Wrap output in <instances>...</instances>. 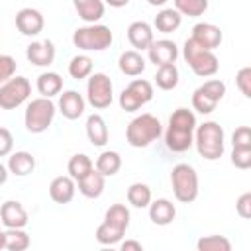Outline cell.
<instances>
[{
    "label": "cell",
    "mask_w": 251,
    "mask_h": 251,
    "mask_svg": "<svg viewBox=\"0 0 251 251\" xmlns=\"http://www.w3.org/2000/svg\"><path fill=\"white\" fill-rule=\"evenodd\" d=\"M104 4H108L112 8H124L129 4V0H104Z\"/></svg>",
    "instance_id": "cell-45"
},
{
    "label": "cell",
    "mask_w": 251,
    "mask_h": 251,
    "mask_svg": "<svg viewBox=\"0 0 251 251\" xmlns=\"http://www.w3.org/2000/svg\"><path fill=\"white\" fill-rule=\"evenodd\" d=\"M8 175H10V171H8V167L0 163V186H2V184H4L6 180H8Z\"/></svg>",
    "instance_id": "cell-46"
},
{
    "label": "cell",
    "mask_w": 251,
    "mask_h": 251,
    "mask_svg": "<svg viewBox=\"0 0 251 251\" xmlns=\"http://www.w3.org/2000/svg\"><path fill=\"white\" fill-rule=\"evenodd\" d=\"M0 249H4V231L0 229Z\"/></svg>",
    "instance_id": "cell-48"
},
{
    "label": "cell",
    "mask_w": 251,
    "mask_h": 251,
    "mask_svg": "<svg viewBox=\"0 0 251 251\" xmlns=\"http://www.w3.org/2000/svg\"><path fill=\"white\" fill-rule=\"evenodd\" d=\"M231 143L233 147H251V127L239 126L231 135Z\"/></svg>",
    "instance_id": "cell-41"
},
{
    "label": "cell",
    "mask_w": 251,
    "mask_h": 251,
    "mask_svg": "<svg viewBox=\"0 0 251 251\" xmlns=\"http://www.w3.org/2000/svg\"><path fill=\"white\" fill-rule=\"evenodd\" d=\"M35 169V157L27 151H16L10 153L8 159V171L16 176H25Z\"/></svg>",
    "instance_id": "cell-25"
},
{
    "label": "cell",
    "mask_w": 251,
    "mask_h": 251,
    "mask_svg": "<svg viewBox=\"0 0 251 251\" xmlns=\"http://www.w3.org/2000/svg\"><path fill=\"white\" fill-rule=\"evenodd\" d=\"M190 39L196 41L200 47L214 51V49L220 47L224 35H222V29H220L218 25L208 24V22H200V24H196V25L192 27V35H190Z\"/></svg>",
    "instance_id": "cell-14"
},
{
    "label": "cell",
    "mask_w": 251,
    "mask_h": 251,
    "mask_svg": "<svg viewBox=\"0 0 251 251\" xmlns=\"http://www.w3.org/2000/svg\"><path fill=\"white\" fill-rule=\"evenodd\" d=\"M127 202L133 208H147L151 202V188L143 182H133L127 188Z\"/></svg>",
    "instance_id": "cell-32"
},
{
    "label": "cell",
    "mask_w": 251,
    "mask_h": 251,
    "mask_svg": "<svg viewBox=\"0 0 251 251\" xmlns=\"http://www.w3.org/2000/svg\"><path fill=\"white\" fill-rule=\"evenodd\" d=\"M43 25H45L43 14L35 8H22L16 14V27L22 35H27V37L39 35L43 31Z\"/></svg>",
    "instance_id": "cell-12"
},
{
    "label": "cell",
    "mask_w": 251,
    "mask_h": 251,
    "mask_svg": "<svg viewBox=\"0 0 251 251\" xmlns=\"http://www.w3.org/2000/svg\"><path fill=\"white\" fill-rule=\"evenodd\" d=\"M118 67H120V71H122L124 75H127V76H137V75H141V73L145 71V59H143L141 53L135 51V49L124 51V53L120 55V59H118Z\"/></svg>",
    "instance_id": "cell-24"
},
{
    "label": "cell",
    "mask_w": 251,
    "mask_h": 251,
    "mask_svg": "<svg viewBox=\"0 0 251 251\" xmlns=\"http://www.w3.org/2000/svg\"><path fill=\"white\" fill-rule=\"evenodd\" d=\"M226 94V84L220 78H210L192 92V108L198 114H212Z\"/></svg>",
    "instance_id": "cell-8"
},
{
    "label": "cell",
    "mask_w": 251,
    "mask_h": 251,
    "mask_svg": "<svg viewBox=\"0 0 251 251\" xmlns=\"http://www.w3.org/2000/svg\"><path fill=\"white\" fill-rule=\"evenodd\" d=\"M31 94V84L25 76H12L0 84V108L14 110L22 106Z\"/></svg>",
    "instance_id": "cell-11"
},
{
    "label": "cell",
    "mask_w": 251,
    "mask_h": 251,
    "mask_svg": "<svg viewBox=\"0 0 251 251\" xmlns=\"http://www.w3.org/2000/svg\"><path fill=\"white\" fill-rule=\"evenodd\" d=\"M235 84L245 98H251V67H241L235 75Z\"/></svg>",
    "instance_id": "cell-38"
},
{
    "label": "cell",
    "mask_w": 251,
    "mask_h": 251,
    "mask_svg": "<svg viewBox=\"0 0 251 251\" xmlns=\"http://www.w3.org/2000/svg\"><path fill=\"white\" fill-rule=\"evenodd\" d=\"M127 39L131 43V47H135V51H147V47L153 43L155 35H153V27L147 22H131L127 27Z\"/></svg>",
    "instance_id": "cell-18"
},
{
    "label": "cell",
    "mask_w": 251,
    "mask_h": 251,
    "mask_svg": "<svg viewBox=\"0 0 251 251\" xmlns=\"http://www.w3.org/2000/svg\"><path fill=\"white\" fill-rule=\"evenodd\" d=\"M14 149V135L10 129L6 127H0V157H6L10 155Z\"/></svg>",
    "instance_id": "cell-43"
},
{
    "label": "cell",
    "mask_w": 251,
    "mask_h": 251,
    "mask_svg": "<svg viewBox=\"0 0 251 251\" xmlns=\"http://www.w3.org/2000/svg\"><path fill=\"white\" fill-rule=\"evenodd\" d=\"M178 69L175 63H169V65H161L155 73V84L161 88V90H173L176 84H178Z\"/></svg>",
    "instance_id": "cell-30"
},
{
    "label": "cell",
    "mask_w": 251,
    "mask_h": 251,
    "mask_svg": "<svg viewBox=\"0 0 251 251\" xmlns=\"http://www.w3.org/2000/svg\"><path fill=\"white\" fill-rule=\"evenodd\" d=\"M69 75L75 80L88 78L92 75V59L88 55H75L69 63Z\"/></svg>",
    "instance_id": "cell-33"
},
{
    "label": "cell",
    "mask_w": 251,
    "mask_h": 251,
    "mask_svg": "<svg viewBox=\"0 0 251 251\" xmlns=\"http://www.w3.org/2000/svg\"><path fill=\"white\" fill-rule=\"evenodd\" d=\"M175 2V10L180 16H188V18H198L208 10V0H173Z\"/></svg>",
    "instance_id": "cell-36"
},
{
    "label": "cell",
    "mask_w": 251,
    "mask_h": 251,
    "mask_svg": "<svg viewBox=\"0 0 251 251\" xmlns=\"http://www.w3.org/2000/svg\"><path fill=\"white\" fill-rule=\"evenodd\" d=\"M0 222L6 227H25L27 212L18 200H6L0 208Z\"/></svg>",
    "instance_id": "cell-17"
},
{
    "label": "cell",
    "mask_w": 251,
    "mask_h": 251,
    "mask_svg": "<svg viewBox=\"0 0 251 251\" xmlns=\"http://www.w3.org/2000/svg\"><path fill=\"white\" fill-rule=\"evenodd\" d=\"M231 163L237 169H249L251 167V147H233L231 151Z\"/></svg>",
    "instance_id": "cell-39"
},
{
    "label": "cell",
    "mask_w": 251,
    "mask_h": 251,
    "mask_svg": "<svg viewBox=\"0 0 251 251\" xmlns=\"http://www.w3.org/2000/svg\"><path fill=\"white\" fill-rule=\"evenodd\" d=\"M149 220L157 226H169L175 216H176V210H175V204L167 198H157V200H151L149 202Z\"/></svg>",
    "instance_id": "cell-20"
},
{
    "label": "cell",
    "mask_w": 251,
    "mask_h": 251,
    "mask_svg": "<svg viewBox=\"0 0 251 251\" xmlns=\"http://www.w3.org/2000/svg\"><path fill=\"white\" fill-rule=\"evenodd\" d=\"M120 249H122V251H141L143 245H141L139 241H135V239H127V241H124V243L120 245Z\"/></svg>",
    "instance_id": "cell-44"
},
{
    "label": "cell",
    "mask_w": 251,
    "mask_h": 251,
    "mask_svg": "<svg viewBox=\"0 0 251 251\" xmlns=\"http://www.w3.org/2000/svg\"><path fill=\"white\" fill-rule=\"evenodd\" d=\"M76 182H78L80 194L86 196V198H98L104 192V188H106V176L102 173H98L96 169H92L88 175H84Z\"/></svg>",
    "instance_id": "cell-22"
},
{
    "label": "cell",
    "mask_w": 251,
    "mask_h": 251,
    "mask_svg": "<svg viewBox=\"0 0 251 251\" xmlns=\"http://www.w3.org/2000/svg\"><path fill=\"white\" fill-rule=\"evenodd\" d=\"M92 169H94V163H92V159H90L88 155H84V153L73 155V157L69 159V163H67V173H69V176H71L75 182L80 180L84 175H88Z\"/></svg>",
    "instance_id": "cell-29"
},
{
    "label": "cell",
    "mask_w": 251,
    "mask_h": 251,
    "mask_svg": "<svg viewBox=\"0 0 251 251\" xmlns=\"http://www.w3.org/2000/svg\"><path fill=\"white\" fill-rule=\"evenodd\" d=\"M84 106H86V100L76 90H65L59 96V112L67 120H78L84 114Z\"/></svg>",
    "instance_id": "cell-16"
},
{
    "label": "cell",
    "mask_w": 251,
    "mask_h": 251,
    "mask_svg": "<svg viewBox=\"0 0 251 251\" xmlns=\"http://www.w3.org/2000/svg\"><path fill=\"white\" fill-rule=\"evenodd\" d=\"M86 137L92 145L96 147H104L108 143V137H110V131H108V126H106V120L100 116V114H90L86 118Z\"/></svg>",
    "instance_id": "cell-21"
},
{
    "label": "cell",
    "mask_w": 251,
    "mask_h": 251,
    "mask_svg": "<svg viewBox=\"0 0 251 251\" xmlns=\"http://www.w3.org/2000/svg\"><path fill=\"white\" fill-rule=\"evenodd\" d=\"M155 27H157V31H161V33H173V31H176L178 27H180V24H182V16L175 10V8H163L157 16H155Z\"/></svg>",
    "instance_id": "cell-27"
},
{
    "label": "cell",
    "mask_w": 251,
    "mask_h": 251,
    "mask_svg": "<svg viewBox=\"0 0 251 251\" xmlns=\"http://www.w3.org/2000/svg\"><path fill=\"white\" fill-rule=\"evenodd\" d=\"M153 100V84L145 78H135L131 80L120 94L118 102H120V108L126 110V112H135L139 110L141 106H145L147 102Z\"/></svg>",
    "instance_id": "cell-9"
},
{
    "label": "cell",
    "mask_w": 251,
    "mask_h": 251,
    "mask_svg": "<svg viewBox=\"0 0 251 251\" xmlns=\"http://www.w3.org/2000/svg\"><path fill=\"white\" fill-rule=\"evenodd\" d=\"M55 112H57V108L51 102V98H45V96L33 98L27 104L25 114H24L25 129L29 133H43V131H47V127L53 124Z\"/></svg>",
    "instance_id": "cell-7"
},
{
    "label": "cell",
    "mask_w": 251,
    "mask_h": 251,
    "mask_svg": "<svg viewBox=\"0 0 251 251\" xmlns=\"http://www.w3.org/2000/svg\"><path fill=\"white\" fill-rule=\"evenodd\" d=\"M198 251H231V241L226 235H206L196 241Z\"/></svg>",
    "instance_id": "cell-37"
},
{
    "label": "cell",
    "mask_w": 251,
    "mask_h": 251,
    "mask_svg": "<svg viewBox=\"0 0 251 251\" xmlns=\"http://www.w3.org/2000/svg\"><path fill=\"white\" fill-rule=\"evenodd\" d=\"M194 145L206 161H218L224 155V129L218 122H204L194 129Z\"/></svg>",
    "instance_id": "cell-2"
},
{
    "label": "cell",
    "mask_w": 251,
    "mask_h": 251,
    "mask_svg": "<svg viewBox=\"0 0 251 251\" xmlns=\"http://www.w3.org/2000/svg\"><path fill=\"white\" fill-rule=\"evenodd\" d=\"M63 90V78L59 73L47 71L37 76V92L45 98H53Z\"/></svg>",
    "instance_id": "cell-26"
},
{
    "label": "cell",
    "mask_w": 251,
    "mask_h": 251,
    "mask_svg": "<svg viewBox=\"0 0 251 251\" xmlns=\"http://www.w3.org/2000/svg\"><path fill=\"white\" fill-rule=\"evenodd\" d=\"M182 55H184V61L188 63V67L192 69V73H194L196 76L208 78V76L216 75L218 69H220V61H218L216 53L210 51V49L200 47V45H198L196 41H192L190 37L184 41Z\"/></svg>",
    "instance_id": "cell-4"
},
{
    "label": "cell",
    "mask_w": 251,
    "mask_h": 251,
    "mask_svg": "<svg viewBox=\"0 0 251 251\" xmlns=\"http://www.w3.org/2000/svg\"><path fill=\"white\" fill-rule=\"evenodd\" d=\"M163 135V126L153 114L135 116L126 129V139L131 147H147Z\"/></svg>",
    "instance_id": "cell-3"
},
{
    "label": "cell",
    "mask_w": 251,
    "mask_h": 251,
    "mask_svg": "<svg viewBox=\"0 0 251 251\" xmlns=\"http://www.w3.org/2000/svg\"><path fill=\"white\" fill-rule=\"evenodd\" d=\"M122 167V157L118 151H102L94 163V169L104 176H114Z\"/></svg>",
    "instance_id": "cell-28"
},
{
    "label": "cell",
    "mask_w": 251,
    "mask_h": 251,
    "mask_svg": "<svg viewBox=\"0 0 251 251\" xmlns=\"http://www.w3.org/2000/svg\"><path fill=\"white\" fill-rule=\"evenodd\" d=\"M112 41H114L112 29L102 24H88L84 27L75 29L73 33L75 47L82 51H104L112 45Z\"/></svg>",
    "instance_id": "cell-6"
},
{
    "label": "cell",
    "mask_w": 251,
    "mask_h": 251,
    "mask_svg": "<svg viewBox=\"0 0 251 251\" xmlns=\"http://www.w3.org/2000/svg\"><path fill=\"white\" fill-rule=\"evenodd\" d=\"M124 229H120V227H116V226H112V224H108V222H102L98 227H96V241L98 243H102V245H114V243H118V241H122V237H124Z\"/></svg>",
    "instance_id": "cell-35"
},
{
    "label": "cell",
    "mask_w": 251,
    "mask_h": 251,
    "mask_svg": "<svg viewBox=\"0 0 251 251\" xmlns=\"http://www.w3.org/2000/svg\"><path fill=\"white\" fill-rule=\"evenodd\" d=\"M171 186L173 194L178 202L190 204L198 196V175L192 165L188 163H178L171 171Z\"/></svg>",
    "instance_id": "cell-5"
},
{
    "label": "cell",
    "mask_w": 251,
    "mask_h": 251,
    "mask_svg": "<svg viewBox=\"0 0 251 251\" xmlns=\"http://www.w3.org/2000/svg\"><path fill=\"white\" fill-rule=\"evenodd\" d=\"M169 0H147V4L149 6H165Z\"/></svg>",
    "instance_id": "cell-47"
},
{
    "label": "cell",
    "mask_w": 251,
    "mask_h": 251,
    "mask_svg": "<svg viewBox=\"0 0 251 251\" xmlns=\"http://www.w3.org/2000/svg\"><path fill=\"white\" fill-rule=\"evenodd\" d=\"M29 243H31V239L24 231V227H8V231H4V249L24 251L29 247Z\"/></svg>",
    "instance_id": "cell-31"
},
{
    "label": "cell",
    "mask_w": 251,
    "mask_h": 251,
    "mask_svg": "<svg viewBox=\"0 0 251 251\" xmlns=\"http://www.w3.org/2000/svg\"><path fill=\"white\" fill-rule=\"evenodd\" d=\"M86 100L94 110H104L114 100V86L108 75L94 73L88 76L86 82Z\"/></svg>",
    "instance_id": "cell-10"
},
{
    "label": "cell",
    "mask_w": 251,
    "mask_h": 251,
    "mask_svg": "<svg viewBox=\"0 0 251 251\" xmlns=\"http://www.w3.org/2000/svg\"><path fill=\"white\" fill-rule=\"evenodd\" d=\"M73 6L86 24H96L106 12L104 0H73Z\"/></svg>",
    "instance_id": "cell-23"
},
{
    "label": "cell",
    "mask_w": 251,
    "mask_h": 251,
    "mask_svg": "<svg viewBox=\"0 0 251 251\" xmlns=\"http://www.w3.org/2000/svg\"><path fill=\"white\" fill-rule=\"evenodd\" d=\"M104 222H108V224H112V226H116V227L126 231L129 227V210L124 204H112L106 210Z\"/></svg>",
    "instance_id": "cell-34"
},
{
    "label": "cell",
    "mask_w": 251,
    "mask_h": 251,
    "mask_svg": "<svg viewBox=\"0 0 251 251\" xmlns=\"http://www.w3.org/2000/svg\"><path fill=\"white\" fill-rule=\"evenodd\" d=\"M147 57L155 67L175 63L178 57V47L171 39H153V43L147 47Z\"/></svg>",
    "instance_id": "cell-13"
},
{
    "label": "cell",
    "mask_w": 251,
    "mask_h": 251,
    "mask_svg": "<svg viewBox=\"0 0 251 251\" xmlns=\"http://www.w3.org/2000/svg\"><path fill=\"white\" fill-rule=\"evenodd\" d=\"M14 73H16V59L0 53V84L6 82L8 78H12Z\"/></svg>",
    "instance_id": "cell-40"
},
{
    "label": "cell",
    "mask_w": 251,
    "mask_h": 251,
    "mask_svg": "<svg viewBox=\"0 0 251 251\" xmlns=\"http://www.w3.org/2000/svg\"><path fill=\"white\" fill-rule=\"evenodd\" d=\"M25 57L35 67H49L55 61V45L51 39L45 41H33L25 49Z\"/></svg>",
    "instance_id": "cell-15"
},
{
    "label": "cell",
    "mask_w": 251,
    "mask_h": 251,
    "mask_svg": "<svg viewBox=\"0 0 251 251\" xmlns=\"http://www.w3.org/2000/svg\"><path fill=\"white\" fill-rule=\"evenodd\" d=\"M194 129H196V116L188 108H176L165 131V145L173 153H184L194 143Z\"/></svg>",
    "instance_id": "cell-1"
},
{
    "label": "cell",
    "mask_w": 251,
    "mask_h": 251,
    "mask_svg": "<svg viewBox=\"0 0 251 251\" xmlns=\"http://www.w3.org/2000/svg\"><path fill=\"white\" fill-rule=\"evenodd\" d=\"M235 210H237V214H239L243 220H249V218H251V192H243V194L237 198Z\"/></svg>",
    "instance_id": "cell-42"
},
{
    "label": "cell",
    "mask_w": 251,
    "mask_h": 251,
    "mask_svg": "<svg viewBox=\"0 0 251 251\" xmlns=\"http://www.w3.org/2000/svg\"><path fill=\"white\" fill-rule=\"evenodd\" d=\"M75 180L71 176H55L49 184V196L53 202L57 204H69L73 198H75Z\"/></svg>",
    "instance_id": "cell-19"
}]
</instances>
